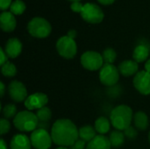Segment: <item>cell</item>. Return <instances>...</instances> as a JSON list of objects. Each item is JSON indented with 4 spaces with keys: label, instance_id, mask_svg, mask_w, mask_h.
Wrapping results in <instances>:
<instances>
[{
    "label": "cell",
    "instance_id": "6da1fadb",
    "mask_svg": "<svg viewBox=\"0 0 150 149\" xmlns=\"http://www.w3.org/2000/svg\"><path fill=\"white\" fill-rule=\"evenodd\" d=\"M50 133L53 143L59 147L71 148L79 140V131L69 119H57L53 124Z\"/></svg>",
    "mask_w": 150,
    "mask_h": 149
},
{
    "label": "cell",
    "instance_id": "7a4b0ae2",
    "mask_svg": "<svg viewBox=\"0 0 150 149\" xmlns=\"http://www.w3.org/2000/svg\"><path fill=\"white\" fill-rule=\"evenodd\" d=\"M134 112L130 106L127 105H119L111 112L110 121L115 130L125 131L132 126Z\"/></svg>",
    "mask_w": 150,
    "mask_h": 149
},
{
    "label": "cell",
    "instance_id": "3957f363",
    "mask_svg": "<svg viewBox=\"0 0 150 149\" xmlns=\"http://www.w3.org/2000/svg\"><path fill=\"white\" fill-rule=\"evenodd\" d=\"M13 125L17 130L22 133L33 132L38 128L39 119L36 113L28 110L21 111L18 112L16 117L13 119Z\"/></svg>",
    "mask_w": 150,
    "mask_h": 149
},
{
    "label": "cell",
    "instance_id": "277c9868",
    "mask_svg": "<svg viewBox=\"0 0 150 149\" xmlns=\"http://www.w3.org/2000/svg\"><path fill=\"white\" fill-rule=\"evenodd\" d=\"M27 30L31 36L37 39H44L50 35L52 26L44 18H33L27 24Z\"/></svg>",
    "mask_w": 150,
    "mask_h": 149
},
{
    "label": "cell",
    "instance_id": "5b68a950",
    "mask_svg": "<svg viewBox=\"0 0 150 149\" xmlns=\"http://www.w3.org/2000/svg\"><path fill=\"white\" fill-rule=\"evenodd\" d=\"M56 50L62 58L70 60L76 55L77 45L74 39L65 35L58 39L56 42Z\"/></svg>",
    "mask_w": 150,
    "mask_h": 149
},
{
    "label": "cell",
    "instance_id": "8992f818",
    "mask_svg": "<svg viewBox=\"0 0 150 149\" xmlns=\"http://www.w3.org/2000/svg\"><path fill=\"white\" fill-rule=\"evenodd\" d=\"M80 62L83 68L89 71L100 70L105 64L102 54L92 50L84 52L81 55Z\"/></svg>",
    "mask_w": 150,
    "mask_h": 149
},
{
    "label": "cell",
    "instance_id": "52a82bcc",
    "mask_svg": "<svg viewBox=\"0 0 150 149\" xmlns=\"http://www.w3.org/2000/svg\"><path fill=\"white\" fill-rule=\"evenodd\" d=\"M120 71L119 68L113 64H106L99 70V81L106 87H113L120 81Z\"/></svg>",
    "mask_w": 150,
    "mask_h": 149
},
{
    "label": "cell",
    "instance_id": "ba28073f",
    "mask_svg": "<svg viewBox=\"0 0 150 149\" xmlns=\"http://www.w3.org/2000/svg\"><path fill=\"white\" fill-rule=\"evenodd\" d=\"M30 140L32 146L35 149H49L53 143L51 133L43 128H37L32 132Z\"/></svg>",
    "mask_w": 150,
    "mask_h": 149
},
{
    "label": "cell",
    "instance_id": "9c48e42d",
    "mask_svg": "<svg viewBox=\"0 0 150 149\" xmlns=\"http://www.w3.org/2000/svg\"><path fill=\"white\" fill-rule=\"evenodd\" d=\"M80 14L84 21L91 24H98L102 22L105 18V14L102 9L98 5L91 3L83 4Z\"/></svg>",
    "mask_w": 150,
    "mask_h": 149
},
{
    "label": "cell",
    "instance_id": "30bf717a",
    "mask_svg": "<svg viewBox=\"0 0 150 149\" xmlns=\"http://www.w3.org/2000/svg\"><path fill=\"white\" fill-rule=\"evenodd\" d=\"M8 94L11 99L15 103L25 102L28 97V92L25 84L18 80L11 81L8 85Z\"/></svg>",
    "mask_w": 150,
    "mask_h": 149
},
{
    "label": "cell",
    "instance_id": "8fae6325",
    "mask_svg": "<svg viewBox=\"0 0 150 149\" xmlns=\"http://www.w3.org/2000/svg\"><path fill=\"white\" fill-rule=\"evenodd\" d=\"M133 84L140 94L143 96L150 95V74L147 71H139L134 77Z\"/></svg>",
    "mask_w": 150,
    "mask_h": 149
},
{
    "label": "cell",
    "instance_id": "7c38bea8",
    "mask_svg": "<svg viewBox=\"0 0 150 149\" xmlns=\"http://www.w3.org/2000/svg\"><path fill=\"white\" fill-rule=\"evenodd\" d=\"M48 103V97L42 92H35L27 97L24 102V105L28 111L40 110L42 107H45Z\"/></svg>",
    "mask_w": 150,
    "mask_h": 149
},
{
    "label": "cell",
    "instance_id": "4fadbf2b",
    "mask_svg": "<svg viewBox=\"0 0 150 149\" xmlns=\"http://www.w3.org/2000/svg\"><path fill=\"white\" fill-rule=\"evenodd\" d=\"M22 48V43L18 38H11L6 41L4 49L9 58L15 59L21 54Z\"/></svg>",
    "mask_w": 150,
    "mask_h": 149
},
{
    "label": "cell",
    "instance_id": "5bb4252c",
    "mask_svg": "<svg viewBox=\"0 0 150 149\" xmlns=\"http://www.w3.org/2000/svg\"><path fill=\"white\" fill-rule=\"evenodd\" d=\"M17 21L14 14L11 11H3L0 15V26L4 32H11L15 30Z\"/></svg>",
    "mask_w": 150,
    "mask_h": 149
},
{
    "label": "cell",
    "instance_id": "9a60e30c",
    "mask_svg": "<svg viewBox=\"0 0 150 149\" xmlns=\"http://www.w3.org/2000/svg\"><path fill=\"white\" fill-rule=\"evenodd\" d=\"M118 68L123 76L130 77L139 72V63L134 60H126L120 62Z\"/></svg>",
    "mask_w": 150,
    "mask_h": 149
},
{
    "label": "cell",
    "instance_id": "2e32d148",
    "mask_svg": "<svg viewBox=\"0 0 150 149\" xmlns=\"http://www.w3.org/2000/svg\"><path fill=\"white\" fill-rule=\"evenodd\" d=\"M30 138L24 133L15 134L10 141V149H31Z\"/></svg>",
    "mask_w": 150,
    "mask_h": 149
},
{
    "label": "cell",
    "instance_id": "e0dca14e",
    "mask_svg": "<svg viewBox=\"0 0 150 149\" xmlns=\"http://www.w3.org/2000/svg\"><path fill=\"white\" fill-rule=\"evenodd\" d=\"M86 149H112L109 137L98 134L93 140L87 143Z\"/></svg>",
    "mask_w": 150,
    "mask_h": 149
},
{
    "label": "cell",
    "instance_id": "ac0fdd59",
    "mask_svg": "<svg viewBox=\"0 0 150 149\" xmlns=\"http://www.w3.org/2000/svg\"><path fill=\"white\" fill-rule=\"evenodd\" d=\"M150 54V49L149 46L146 44H139L135 47L133 52V60L135 61L138 63L147 61L149 59Z\"/></svg>",
    "mask_w": 150,
    "mask_h": 149
},
{
    "label": "cell",
    "instance_id": "d6986e66",
    "mask_svg": "<svg viewBox=\"0 0 150 149\" xmlns=\"http://www.w3.org/2000/svg\"><path fill=\"white\" fill-rule=\"evenodd\" d=\"M133 122H134V127L139 131H145L148 129L149 126V117L147 113L142 111H138L134 114Z\"/></svg>",
    "mask_w": 150,
    "mask_h": 149
},
{
    "label": "cell",
    "instance_id": "ffe728a7",
    "mask_svg": "<svg viewBox=\"0 0 150 149\" xmlns=\"http://www.w3.org/2000/svg\"><path fill=\"white\" fill-rule=\"evenodd\" d=\"M79 139L85 141V142H90L91 140H93L98 134V133L95 130V127L90 125H85L81 126L79 129Z\"/></svg>",
    "mask_w": 150,
    "mask_h": 149
},
{
    "label": "cell",
    "instance_id": "44dd1931",
    "mask_svg": "<svg viewBox=\"0 0 150 149\" xmlns=\"http://www.w3.org/2000/svg\"><path fill=\"white\" fill-rule=\"evenodd\" d=\"M111 121L105 118V117H99L95 120V124H94V127L96 132L98 134L101 135H105L107 133H109L110 128H111Z\"/></svg>",
    "mask_w": 150,
    "mask_h": 149
},
{
    "label": "cell",
    "instance_id": "7402d4cb",
    "mask_svg": "<svg viewBox=\"0 0 150 149\" xmlns=\"http://www.w3.org/2000/svg\"><path fill=\"white\" fill-rule=\"evenodd\" d=\"M125 139H126V136L124 133L119 130H114L111 132L109 135V140H110L112 148H119L122 147L123 144L125 143Z\"/></svg>",
    "mask_w": 150,
    "mask_h": 149
},
{
    "label": "cell",
    "instance_id": "603a6c76",
    "mask_svg": "<svg viewBox=\"0 0 150 149\" xmlns=\"http://www.w3.org/2000/svg\"><path fill=\"white\" fill-rule=\"evenodd\" d=\"M17 72H18L17 67L11 61H8L6 63L1 66V73L5 77H9V78L14 77L17 75Z\"/></svg>",
    "mask_w": 150,
    "mask_h": 149
},
{
    "label": "cell",
    "instance_id": "cb8c5ba5",
    "mask_svg": "<svg viewBox=\"0 0 150 149\" xmlns=\"http://www.w3.org/2000/svg\"><path fill=\"white\" fill-rule=\"evenodd\" d=\"M36 116L39 119V122L48 123L52 119V111L50 110L49 107L45 106L37 111Z\"/></svg>",
    "mask_w": 150,
    "mask_h": 149
},
{
    "label": "cell",
    "instance_id": "d4e9b609",
    "mask_svg": "<svg viewBox=\"0 0 150 149\" xmlns=\"http://www.w3.org/2000/svg\"><path fill=\"white\" fill-rule=\"evenodd\" d=\"M102 56H103V60H104L105 63H106V64H113L114 61H116V58H117V53L113 48L108 47V48H105L103 51Z\"/></svg>",
    "mask_w": 150,
    "mask_h": 149
},
{
    "label": "cell",
    "instance_id": "484cf974",
    "mask_svg": "<svg viewBox=\"0 0 150 149\" xmlns=\"http://www.w3.org/2000/svg\"><path fill=\"white\" fill-rule=\"evenodd\" d=\"M25 4L22 0H15L10 6V11L14 15H21L25 11Z\"/></svg>",
    "mask_w": 150,
    "mask_h": 149
},
{
    "label": "cell",
    "instance_id": "4316f807",
    "mask_svg": "<svg viewBox=\"0 0 150 149\" xmlns=\"http://www.w3.org/2000/svg\"><path fill=\"white\" fill-rule=\"evenodd\" d=\"M3 116L4 119H14L16 117V115L18 114L17 112V107L14 104H7L4 106L3 110Z\"/></svg>",
    "mask_w": 150,
    "mask_h": 149
},
{
    "label": "cell",
    "instance_id": "83f0119b",
    "mask_svg": "<svg viewBox=\"0 0 150 149\" xmlns=\"http://www.w3.org/2000/svg\"><path fill=\"white\" fill-rule=\"evenodd\" d=\"M11 130V123L9 122L8 119L2 118L0 119V132L1 135L4 136V134L8 133Z\"/></svg>",
    "mask_w": 150,
    "mask_h": 149
},
{
    "label": "cell",
    "instance_id": "f1b7e54d",
    "mask_svg": "<svg viewBox=\"0 0 150 149\" xmlns=\"http://www.w3.org/2000/svg\"><path fill=\"white\" fill-rule=\"evenodd\" d=\"M124 134H125V136L127 139H129V140H134L138 136V131H137V129L134 126H130L127 129H126L124 131Z\"/></svg>",
    "mask_w": 150,
    "mask_h": 149
},
{
    "label": "cell",
    "instance_id": "f546056e",
    "mask_svg": "<svg viewBox=\"0 0 150 149\" xmlns=\"http://www.w3.org/2000/svg\"><path fill=\"white\" fill-rule=\"evenodd\" d=\"M83 4H81L80 2H74L70 5V9L74 12H78V13H81V11L83 10Z\"/></svg>",
    "mask_w": 150,
    "mask_h": 149
},
{
    "label": "cell",
    "instance_id": "4dcf8cb0",
    "mask_svg": "<svg viewBox=\"0 0 150 149\" xmlns=\"http://www.w3.org/2000/svg\"><path fill=\"white\" fill-rule=\"evenodd\" d=\"M86 142L82 141V140H78L72 147H71V149H86Z\"/></svg>",
    "mask_w": 150,
    "mask_h": 149
},
{
    "label": "cell",
    "instance_id": "1f68e13d",
    "mask_svg": "<svg viewBox=\"0 0 150 149\" xmlns=\"http://www.w3.org/2000/svg\"><path fill=\"white\" fill-rule=\"evenodd\" d=\"M11 0H0V9L2 11H5L11 6Z\"/></svg>",
    "mask_w": 150,
    "mask_h": 149
},
{
    "label": "cell",
    "instance_id": "d6a6232c",
    "mask_svg": "<svg viewBox=\"0 0 150 149\" xmlns=\"http://www.w3.org/2000/svg\"><path fill=\"white\" fill-rule=\"evenodd\" d=\"M0 55H1V66H2V65H4V63H6L8 61V58L9 57L7 56L4 49L2 48V47L0 48Z\"/></svg>",
    "mask_w": 150,
    "mask_h": 149
},
{
    "label": "cell",
    "instance_id": "836d02e7",
    "mask_svg": "<svg viewBox=\"0 0 150 149\" xmlns=\"http://www.w3.org/2000/svg\"><path fill=\"white\" fill-rule=\"evenodd\" d=\"M4 93H5V85L3 82H1L0 83V96H1V97H4Z\"/></svg>",
    "mask_w": 150,
    "mask_h": 149
},
{
    "label": "cell",
    "instance_id": "e575fe53",
    "mask_svg": "<svg viewBox=\"0 0 150 149\" xmlns=\"http://www.w3.org/2000/svg\"><path fill=\"white\" fill-rule=\"evenodd\" d=\"M69 37H70L71 39H74L75 40V38L76 37V35H77V32H76V30H69V32H68V34H67Z\"/></svg>",
    "mask_w": 150,
    "mask_h": 149
},
{
    "label": "cell",
    "instance_id": "d590c367",
    "mask_svg": "<svg viewBox=\"0 0 150 149\" xmlns=\"http://www.w3.org/2000/svg\"><path fill=\"white\" fill-rule=\"evenodd\" d=\"M101 4L104 5H110L112 4H113L115 2V0H98Z\"/></svg>",
    "mask_w": 150,
    "mask_h": 149
},
{
    "label": "cell",
    "instance_id": "8d00e7d4",
    "mask_svg": "<svg viewBox=\"0 0 150 149\" xmlns=\"http://www.w3.org/2000/svg\"><path fill=\"white\" fill-rule=\"evenodd\" d=\"M144 70L147 71L148 73L150 74V59H149L146 62H145V65H144Z\"/></svg>",
    "mask_w": 150,
    "mask_h": 149
},
{
    "label": "cell",
    "instance_id": "74e56055",
    "mask_svg": "<svg viewBox=\"0 0 150 149\" xmlns=\"http://www.w3.org/2000/svg\"><path fill=\"white\" fill-rule=\"evenodd\" d=\"M0 143H1V149H8L7 144H6L5 141H4L3 138H1V140H0Z\"/></svg>",
    "mask_w": 150,
    "mask_h": 149
},
{
    "label": "cell",
    "instance_id": "f35d334b",
    "mask_svg": "<svg viewBox=\"0 0 150 149\" xmlns=\"http://www.w3.org/2000/svg\"><path fill=\"white\" fill-rule=\"evenodd\" d=\"M55 149H69V148H64V147H58L57 148H55Z\"/></svg>",
    "mask_w": 150,
    "mask_h": 149
},
{
    "label": "cell",
    "instance_id": "ab89813d",
    "mask_svg": "<svg viewBox=\"0 0 150 149\" xmlns=\"http://www.w3.org/2000/svg\"><path fill=\"white\" fill-rule=\"evenodd\" d=\"M69 1H71V2H73V3H74V2H80L81 0H69Z\"/></svg>",
    "mask_w": 150,
    "mask_h": 149
},
{
    "label": "cell",
    "instance_id": "60d3db41",
    "mask_svg": "<svg viewBox=\"0 0 150 149\" xmlns=\"http://www.w3.org/2000/svg\"><path fill=\"white\" fill-rule=\"evenodd\" d=\"M149 143H150V131H149Z\"/></svg>",
    "mask_w": 150,
    "mask_h": 149
}]
</instances>
